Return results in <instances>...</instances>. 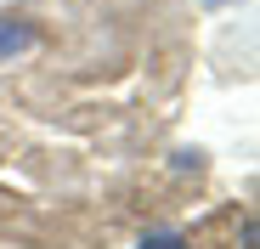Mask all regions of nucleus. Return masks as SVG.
I'll return each instance as SVG.
<instances>
[{
  "mask_svg": "<svg viewBox=\"0 0 260 249\" xmlns=\"http://www.w3.org/2000/svg\"><path fill=\"white\" fill-rule=\"evenodd\" d=\"M34 46V28L23 23V17H0V57H17V51H28Z\"/></svg>",
  "mask_w": 260,
  "mask_h": 249,
  "instance_id": "obj_1",
  "label": "nucleus"
},
{
  "mask_svg": "<svg viewBox=\"0 0 260 249\" xmlns=\"http://www.w3.org/2000/svg\"><path fill=\"white\" fill-rule=\"evenodd\" d=\"M142 249H187V238H176V232H147Z\"/></svg>",
  "mask_w": 260,
  "mask_h": 249,
  "instance_id": "obj_2",
  "label": "nucleus"
}]
</instances>
